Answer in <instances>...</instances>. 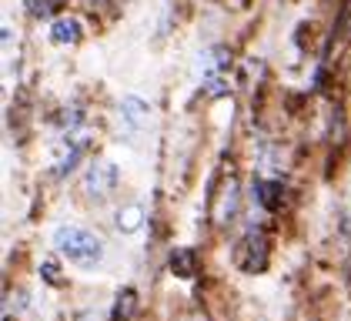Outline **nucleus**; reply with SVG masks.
Returning <instances> with one entry per match:
<instances>
[{
	"label": "nucleus",
	"instance_id": "1",
	"mask_svg": "<svg viewBox=\"0 0 351 321\" xmlns=\"http://www.w3.org/2000/svg\"><path fill=\"white\" fill-rule=\"evenodd\" d=\"M54 248L77 268H94L104 258V241L81 224H64L54 231Z\"/></svg>",
	"mask_w": 351,
	"mask_h": 321
},
{
	"label": "nucleus",
	"instance_id": "2",
	"mask_svg": "<svg viewBox=\"0 0 351 321\" xmlns=\"http://www.w3.org/2000/svg\"><path fill=\"white\" fill-rule=\"evenodd\" d=\"M271 261V241L261 228H247L244 238L234 248V265L241 268L244 274H261Z\"/></svg>",
	"mask_w": 351,
	"mask_h": 321
},
{
	"label": "nucleus",
	"instance_id": "3",
	"mask_svg": "<svg viewBox=\"0 0 351 321\" xmlns=\"http://www.w3.org/2000/svg\"><path fill=\"white\" fill-rule=\"evenodd\" d=\"M251 194H254V201H258L268 214L285 211V204H288V185H285L281 178H261V181L254 178Z\"/></svg>",
	"mask_w": 351,
	"mask_h": 321
},
{
	"label": "nucleus",
	"instance_id": "4",
	"mask_svg": "<svg viewBox=\"0 0 351 321\" xmlns=\"http://www.w3.org/2000/svg\"><path fill=\"white\" fill-rule=\"evenodd\" d=\"M117 117L124 124V134H144L151 128V104L141 97H124L117 104Z\"/></svg>",
	"mask_w": 351,
	"mask_h": 321
},
{
	"label": "nucleus",
	"instance_id": "5",
	"mask_svg": "<svg viewBox=\"0 0 351 321\" xmlns=\"http://www.w3.org/2000/svg\"><path fill=\"white\" fill-rule=\"evenodd\" d=\"M117 185V167L108 164V160H94L90 167H87V174H84V191L90 194V198H108L110 191Z\"/></svg>",
	"mask_w": 351,
	"mask_h": 321
},
{
	"label": "nucleus",
	"instance_id": "6",
	"mask_svg": "<svg viewBox=\"0 0 351 321\" xmlns=\"http://www.w3.org/2000/svg\"><path fill=\"white\" fill-rule=\"evenodd\" d=\"M84 37V24L81 17H71V14H60L51 21V30H47V40L57 44V47H74V44H81Z\"/></svg>",
	"mask_w": 351,
	"mask_h": 321
},
{
	"label": "nucleus",
	"instance_id": "7",
	"mask_svg": "<svg viewBox=\"0 0 351 321\" xmlns=\"http://www.w3.org/2000/svg\"><path fill=\"white\" fill-rule=\"evenodd\" d=\"M167 268H171V274H178V278H194L197 268H201V258H197L194 248H174L171 258H167Z\"/></svg>",
	"mask_w": 351,
	"mask_h": 321
},
{
	"label": "nucleus",
	"instance_id": "8",
	"mask_svg": "<svg viewBox=\"0 0 351 321\" xmlns=\"http://www.w3.org/2000/svg\"><path fill=\"white\" fill-rule=\"evenodd\" d=\"M137 315V292L134 288H121L110 308V321H131Z\"/></svg>",
	"mask_w": 351,
	"mask_h": 321
},
{
	"label": "nucleus",
	"instance_id": "9",
	"mask_svg": "<svg viewBox=\"0 0 351 321\" xmlns=\"http://www.w3.org/2000/svg\"><path fill=\"white\" fill-rule=\"evenodd\" d=\"M141 224H144V208H141V204H128V208L117 211V231L134 235Z\"/></svg>",
	"mask_w": 351,
	"mask_h": 321
},
{
	"label": "nucleus",
	"instance_id": "10",
	"mask_svg": "<svg viewBox=\"0 0 351 321\" xmlns=\"http://www.w3.org/2000/svg\"><path fill=\"white\" fill-rule=\"evenodd\" d=\"M27 14L34 21H54L60 17V0H27Z\"/></svg>",
	"mask_w": 351,
	"mask_h": 321
},
{
	"label": "nucleus",
	"instance_id": "11",
	"mask_svg": "<svg viewBox=\"0 0 351 321\" xmlns=\"http://www.w3.org/2000/svg\"><path fill=\"white\" fill-rule=\"evenodd\" d=\"M40 278H47L51 285H60V281H64V278H60V271H57V261H51V258L40 265Z\"/></svg>",
	"mask_w": 351,
	"mask_h": 321
}]
</instances>
